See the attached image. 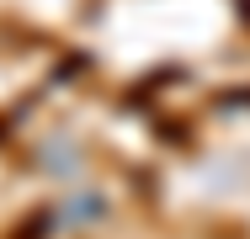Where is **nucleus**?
I'll list each match as a JSON object with an SVG mask.
<instances>
[{
    "label": "nucleus",
    "mask_w": 250,
    "mask_h": 239,
    "mask_svg": "<svg viewBox=\"0 0 250 239\" xmlns=\"http://www.w3.org/2000/svg\"><path fill=\"white\" fill-rule=\"evenodd\" d=\"M101 207H106L101 197H75V202L64 207V218H69V223H96V213H101Z\"/></svg>",
    "instance_id": "f257e3e1"
}]
</instances>
